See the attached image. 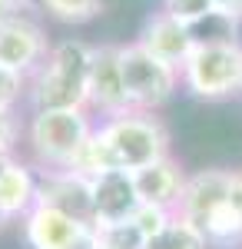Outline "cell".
Here are the masks:
<instances>
[{
  "label": "cell",
  "instance_id": "6da1fadb",
  "mask_svg": "<svg viewBox=\"0 0 242 249\" xmlns=\"http://www.w3.org/2000/svg\"><path fill=\"white\" fill-rule=\"evenodd\" d=\"M90 57L93 47L86 40H56L47 60L27 77L30 110H86Z\"/></svg>",
  "mask_w": 242,
  "mask_h": 249
},
{
  "label": "cell",
  "instance_id": "7a4b0ae2",
  "mask_svg": "<svg viewBox=\"0 0 242 249\" xmlns=\"http://www.w3.org/2000/svg\"><path fill=\"white\" fill-rule=\"evenodd\" d=\"M93 130L96 116L90 110H30L23 120V146L40 173L70 170Z\"/></svg>",
  "mask_w": 242,
  "mask_h": 249
},
{
  "label": "cell",
  "instance_id": "3957f363",
  "mask_svg": "<svg viewBox=\"0 0 242 249\" xmlns=\"http://www.w3.org/2000/svg\"><path fill=\"white\" fill-rule=\"evenodd\" d=\"M100 130L110 143L120 170H143L169 156V130L153 110H126L120 116L100 120Z\"/></svg>",
  "mask_w": 242,
  "mask_h": 249
},
{
  "label": "cell",
  "instance_id": "277c9868",
  "mask_svg": "<svg viewBox=\"0 0 242 249\" xmlns=\"http://www.w3.org/2000/svg\"><path fill=\"white\" fill-rule=\"evenodd\" d=\"M183 90L196 100H229L242 93V43H196L179 67Z\"/></svg>",
  "mask_w": 242,
  "mask_h": 249
},
{
  "label": "cell",
  "instance_id": "5b68a950",
  "mask_svg": "<svg viewBox=\"0 0 242 249\" xmlns=\"http://www.w3.org/2000/svg\"><path fill=\"white\" fill-rule=\"evenodd\" d=\"M120 67H123V83H126V96H130L133 110H153L156 113L183 87L179 67L153 57L139 40L120 47Z\"/></svg>",
  "mask_w": 242,
  "mask_h": 249
},
{
  "label": "cell",
  "instance_id": "8992f818",
  "mask_svg": "<svg viewBox=\"0 0 242 249\" xmlns=\"http://www.w3.org/2000/svg\"><path fill=\"white\" fill-rule=\"evenodd\" d=\"M86 110L100 113V120H110L133 110L126 83H123V67H120V47L116 43H100L90 57V83H86Z\"/></svg>",
  "mask_w": 242,
  "mask_h": 249
},
{
  "label": "cell",
  "instance_id": "52a82bcc",
  "mask_svg": "<svg viewBox=\"0 0 242 249\" xmlns=\"http://www.w3.org/2000/svg\"><path fill=\"white\" fill-rule=\"evenodd\" d=\"M50 37L43 30V23L37 20V14H27L17 17L10 23L0 27V63L17 70L23 77H30L40 63L50 53Z\"/></svg>",
  "mask_w": 242,
  "mask_h": 249
},
{
  "label": "cell",
  "instance_id": "ba28073f",
  "mask_svg": "<svg viewBox=\"0 0 242 249\" xmlns=\"http://www.w3.org/2000/svg\"><path fill=\"white\" fill-rule=\"evenodd\" d=\"M37 203H47L53 210L73 216L80 223L93 226V190L90 176L76 170H43L37 186Z\"/></svg>",
  "mask_w": 242,
  "mask_h": 249
},
{
  "label": "cell",
  "instance_id": "9c48e42d",
  "mask_svg": "<svg viewBox=\"0 0 242 249\" xmlns=\"http://www.w3.org/2000/svg\"><path fill=\"white\" fill-rule=\"evenodd\" d=\"M93 190V226L106 223H123L139 210V190L133 170H106L90 179Z\"/></svg>",
  "mask_w": 242,
  "mask_h": 249
},
{
  "label": "cell",
  "instance_id": "30bf717a",
  "mask_svg": "<svg viewBox=\"0 0 242 249\" xmlns=\"http://www.w3.org/2000/svg\"><path fill=\"white\" fill-rule=\"evenodd\" d=\"M229 199V170L212 166V170H199L186 176V186L179 193L176 203V216H183L196 230H203L206 219Z\"/></svg>",
  "mask_w": 242,
  "mask_h": 249
},
{
  "label": "cell",
  "instance_id": "8fae6325",
  "mask_svg": "<svg viewBox=\"0 0 242 249\" xmlns=\"http://www.w3.org/2000/svg\"><path fill=\"white\" fill-rule=\"evenodd\" d=\"M40 170L34 163L20 160L17 153L0 166V216L3 223H17L37 206Z\"/></svg>",
  "mask_w": 242,
  "mask_h": 249
},
{
  "label": "cell",
  "instance_id": "7c38bea8",
  "mask_svg": "<svg viewBox=\"0 0 242 249\" xmlns=\"http://www.w3.org/2000/svg\"><path fill=\"white\" fill-rule=\"evenodd\" d=\"M83 226H90V223H80L47 203H37L20 219V232H23L27 249H67L80 236Z\"/></svg>",
  "mask_w": 242,
  "mask_h": 249
},
{
  "label": "cell",
  "instance_id": "4fadbf2b",
  "mask_svg": "<svg viewBox=\"0 0 242 249\" xmlns=\"http://www.w3.org/2000/svg\"><path fill=\"white\" fill-rule=\"evenodd\" d=\"M139 43L146 47L153 57L166 60L173 67H183L186 57L192 53V47H196L192 27L183 23V20H176V17H169L166 10H156L146 20V27L139 30Z\"/></svg>",
  "mask_w": 242,
  "mask_h": 249
},
{
  "label": "cell",
  "instance_id": "5bb4252c",
  "mask_svg": "<svg viewBox=\"0 0 242 249\" xmlns=\"http://www.w3.org/2000/svg\"><path fill=\"white\" fill-rule=\"evenodd\" d=\"M133 176H136V190H139L143 203H156V206L176 210L179 193L186 186V173H183V166L173 156H163V160L149 163L143 170H136Z\"/></svg>",
  "mask_w": 242,
  "mask_h": 249
},
{
  "label": "cell",
  "instance_id": "9a60e30c",
  "mask_svg": "<svg viewBox=\"0 0 242 249\" xmlns=\"http://www.w3.org/2000/svg\"><path fill=\"white\" fill-rule=\"evenodd\" d=\"M203 236L209 239L212 249H242V216L232 210L229 199L206 219Z\"/></svg>",
  "mask_w": 242,
  "mask_h": 249
},
{
  "label": "cell",
  "instance_id": "2e32d148",
  "mask_svg": "<svg viewBox=\"0 0 242 249\" xmlns=\"http://www.w3.org/2000/svg\"><path fill=\"white\" fill-rule=\"evenodd\" d=\"M70 170L83 173V176H90V179L100 176V173H106V170H120V166H116V156H113V150H110V143H106V136H103V130H100V123H96L93 133L86 136V143L80 146V153H76Z\"/></svg>",
  "mask_w": 242,
  "mask_h": 249
},
{
  "label": "cell",
  "instance_id": "e0dca14e",
  "mask_svg": "<svg viewBox=\"0 0 242 249\" xmlns=\"http://www.w3.org/2000/svg\"><path fill=\"white\" fill-rule=\"evenodd\" d=\"M146 249H212L203 230H196L192 223H186L183 216H173L163 232H156L153 239H146Z\"/></svg>",
  "mask_w": 242,
  "mask_h": 249
},
{
  "label": "cell",
  "instance_id": "ac0fdd59",
  "mask_svg": "<svg viewBox=\"0 0 242 249\" xmlns=\"http://www.w3.org/2000/svg\"><path fill=\"white\" fill-rule=\"evenodd\" d=\"M192 40L196 43H239V20L212 10L209 17L192 23Z\"/></svg>",
  "mask_w": 242,
  "mask_h": 249
},
{
  "label": "cell",
  "instance_id": "d6986e66",
  "mask_svg": "<svg viewBox=\"0 0 242 249\" xmlns=\"http://www.w3.org/2000/svg\"><path fill=\"white\" fill-rule=\"evenodd\" d=\"M40 10H47L60 23H86V20L100 17L103 0H37Z\"/></svg>",
  "mask_w": 242,
  "mask_h": 249
},
{
  "label": "cell",
  "instance_id": "ffe728a7",
  "mask_svg": "<svg viewBox=\"0 0 242 249\" xmlns=\"http://www.w3.org/2000/svg\"><path fill=\"white\" fill-rule=\"evenodd\" d=\"M96 232H100V249H146V236L136 230L133 219L96 226Z\"/></svg>",
  "mask_w": 242,
  "mask_h": 249
},
{
  "label": "cell",
  "instance_id": "44dd1931",
  "mask_svg": "<svg viewBox=\"0 0 242 249\" xmlns=\"http://www.w3.org/2000/svg\"><path fill=\"white\" fill-rule=\"evenodd\" d=\"M173 216H176V210H166V206H156V203H139V210L133 213L130 219L136 223V230L143 232L146 239H153L156 232H163L173 223Z\"/></svg>",
  "mask_w": 242,
  "mask_h": 249
},
{
  "label": "cell",
  "instance_id": "7402d4cb",
  "mask_svg": "<svg viewBox=\"0 0 242 249\" xmlns=\"http://www.w3.org/2000/svg\"><path fill=\"white\" fill-rule=\"evenodd\" d=\"M20 100H27V77L0 63V110H17Z\"/></svg>",
  "mask_w": 242,
  "mask_h": 249
},
{
  "label": "cell",
  "instance_id": "603a6c76",
  "mask_svg": "<svg viewBox=\"0 0 242 249\" xmlns=\"http://www.w3.org/2000/svg\"><path fill=\"white\" fill-rule=\"evenodd\" d=\"M163 10H166L169 17L183 20V23H199L203 17H209L212 10H216V3L212 0H163Z\"/></svg>",
  "mask_w": 242,
  "mask_h": 249
},
{
  "label": "cell",
  "instance_id": "cb8c5ba5",
  "mask_svg": "<svg viewBox=\"0 0 242 249\" xmlns=\"http://www.w3.org/2000/svg\"><path fill=\"white\" fill-rule=\"evenodd\" d=\"M20 140H23V120L17 116V110H0V150L17 153Z\"/></svg>",
  "mask_w": 242,
  "mask_h": 249
},
{
  "label": "cell",
  "instance_id": "d4e9b609",
  "mask_svg": "<svg viewBox=\"0 0 242 249\" xmlns=\"http://www.w3.org/2000/svg\"><path fill=\"white\" fill-rule=\"evenodd\" d=\"M37 0H0V27L10 23L17 17H27V14H37Z\"/></svg>",
  "mask_w": 242,
  "mask_h": 249
},
{
  "label": "cell",
  "instance_id": "484cf974",
  "mask_svg": "<svg viewBox=\"0 0 242 249\" xmlns=\"http://www.w3.org/2000/svg\"><path fill=\"white\" fill-rule=\"evenodd\" d=\"M229 203L242 216V170H229Z\"/></svg>",
  "mask_w": 242,
  "mask_h": 249
},
{
  "label": "cell",
  "instance_id": "4316f807",
  "mask_svg": "<svg viewBox=\"0 0 242 249\" xmlns=\"http://www.w3.org/2000/svg\"><path fill=\"white\" fill-rule=\"evenodd\" d=\"M67 249H100V232H96V226H83L80 236Z\"/></svg>",
  "mask_w": 242,
  "mask_h": 249
},
{
  "label": "cell",
  "instance_id": "83f0119b",
  "mask_svg": "<svg viewBox=\"0 0 242 249\" xmlns=\"http://www.w3.org/2000/svg\"><path fill=\"white\" fill-rule=\"evenodd\" d=\"M219 14H229V17L242 20V0H212Z\"/></svg>",
  "mask_w": 242,
  "mask_h": 249
},
{
  "label": "cell",
  "instance_id": "f1b7e54d",
  "mask_svg": "<svg viewBox=\"0 0 242 249\" xmlns=\"http://www.w3.org/2000/svg\"><path fill=\"white\" fill-rule=\"evenodd\" d=\"M10 156H14V153H7V150H0V166H3V163H7Z\"/></svg>",
  "mask_w": 242,
  "mask_h": 249
},
{
  "label": "cell",
  "instance_id": "f546056e",
  "mask_svg": "<svg viewBox=\"0 0 242 249\" xmlns=\"http://www.w3.org/2000/svg\"><path fill=\"white\" fill-rule=\"evenodd\" d=\"M0 226H3V216H0Z\"/></svg>",
  "mask_w": 242,
  "mask_h": 249
}]
</instances>
